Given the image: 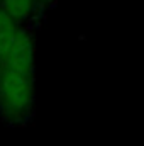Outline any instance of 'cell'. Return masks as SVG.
I'll use <instances>...</instances> for the list:
<instances>
[{"mask_svg": "<svg viewBox=\"0 0 144 146\" xmlns=\"http://www.w3.org/2000/svg\"><path fill=\"white\" fill-rule=\"evenodd\" d=\"M36 107V39L29 26L0 9V119L10 126L31 121Z\"/></svg>", "mask_w": 144, "mask_h": 146, "instance_id": "1", "label": "cell"}, {"mask_svg": "<svg viewBox=\"0 0 144 146\" xmlns=\"http://www.w3.org/2000/svg\"><path fill=\"white\" fill-rule=\"evenodd\" d=\"M0 9L15 22L29 26L42 10L39 0H0Z\"/></svg>", "mask_w": 144, "mask_h": 146, "instance_id": "2", "label": "cell"}, {"mask_svg": "<svg viewBox=\"0 0 144 146\" xmlns=\"http://www.w3.org/2000/svg\"><path fill=\"white\" fill-rule=\"evenodd\" d=\"M53 2H56V0H39V3H41L42 7H44V5H51Z\"/></svg>", "mask_w": 144, "mask_h": 146, "instance_id": "3", "label": "cell"}]
</instances>
